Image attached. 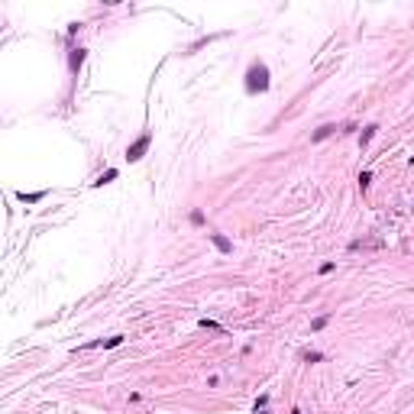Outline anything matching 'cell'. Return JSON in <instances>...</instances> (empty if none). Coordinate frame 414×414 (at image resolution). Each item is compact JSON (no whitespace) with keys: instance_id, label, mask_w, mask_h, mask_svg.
Here are the masks:
<instances>
[{"instance_id":"2","label":"cell","mask_w":414,"mask_h":414,"mask_svg":"<svg viewBox=\"0 0 414 414\" xmlns=\"http://www.w3.org/2000/svg\"><path fill=\"white\" fill-rule=\"evenodd\" d=\"M149 146H152V133H142L139 139L133 142V146L126 149V162H139V159L149 152Z\"/></svg>"},{"instance_id":"7","label":"cell","mask_w":414,"mask_h":414,"mask_svg":"<svg viewBox=\"0 0 414 414\" xmlns=\"http://www.w3.org/2000/svg\"><path fill=\"white\" fill-rule=\"evenodd\" d=\"M375 130H379V126H375V123H369V126H366V130H362V136H359V146H362V149H366V146H369V142H372V136H375Z\"/></svg>"},{"instance_id":"4","label":"cell","mask_w":414,"mask_h":414,"mask_svg":"<svg viewBox=\"0 0 414 414\" xmlns=\"http://www.w3.org/2000/svg\"><path fill=\"white\" fill-rule=\"evenodd\" d=\"M81 65H84V49H71V55H68V68H71V71H78Z\"/></svg>"},{"instance_id":"15","label":"cell","mask_w":414,"mask_h":414,"mask_svg":"<svg viewBox=\"0 0 414 414\" xmlns=\"http://www.w3.org/2000/svg\"><path fill=\"white\" fill-rule=\"evenodd\" d=\"M411 165H414V156H411Z\"/></svg>"},{"instance_id":"13","label":"cell","mask_w":414,"mask_h":414,"mask_svg":"<svg viewBox=\"0 0 414 414\" xmlns=\"http://www.w3.org/2000/svg\"><path fill=\"white\" fill-rule=\"evenodd\" d=\"M191 223H194V227H201V223H204V214H201V211H191Z\"/></svg>"},{"instance_id":"14","label":"cell","mask_w":414,"mask_h":414,"mask_svg":"<svg viewBox=\"0 0 414 414\" xmlns=\"http://www.w3.org/2000/svg\"><path fill=\"white\" fill-rule=\"evenodd\" d=\"M266 405H269V395H259V401H256V411H266Z\"/></svg>"},{"instance_id":"6","label":"cell","mask_w":414,"mask_h":414,"mask_svg":"<svg viewBox=\"0 0 414 414\" xmlns=\"http://www.w3.org/2000/svg\"><path fill=\"white\" fill-rule=\"evenodd\" d=\"M16 197H20V201H26V204H39L42 197H46V191H29V194H26V191H20Z\"/></svg>"},{"instance_id":"9","label":"cell","mask_w":414,"mask_h":414,"mask_svg":"<svg viewBox=\"0 0 414 414\" xmlns=\"http://www.w3.org/2000/svg\"><path fill=\"white\" fill-rule=\"evenodd\" d=\"M113 178H117V168H107V172H104L101 178L94 181V185H97V188H101V185H110V181H113Z\"/></svg>"},{"instance_id":"3","label":"cell","mask_w":414,"mask_h":414,"mask_svg":"<svg viewBox=\"0 0 414 414\" xmlns=\"http://www.w3.org/2000/svg\"><path fill=\"white\" fill-rule=\"evenodd\" d=\"M207 240H211V243H214V246H217L220 252H233V243H230V240H227V236H223V233H207Z\"/></svg>"},{"instance_id":"8","label":"cell","mask_w":414,"mask_h":414,"mask_svg":"<svg viewBox=\"0 0 414 414\" xmlns=\"http://www.w3.org/2000/svg\"><path fill=\"white\" fill-rule=\"evenodd\" d=\"M330 133H336V126H330V123H327V126H321V130H317V133L311 136V142H321V139H327Z\"/></svg>"},{"instance_id":"10","label":"cell","mask_w":414,"mask_h":414,"mask_svg":"<svg viewBox=\"0 0 414 414\" xmlns=\"http://www.w3.org/2000/svg\"><path fill=\"white\" fill-rule=\"evenodd\" d=\"M327 321H330L327 314H321V317H317V321L311 324V330H314V333H317V330H324V327H327Z\"/></svg>"},{"instance_id":"5","label":"cell","mask_w":414,"mask_h":414,"mask_svg":"<svg viewBox=\"0 0 414 414\" xmlns=\"http://www.w3.org/2000/svg\"><path fill=\"white\" fill-rule=\"evenodd\" d=\"M126 336H110V340H97V343H87V350H94V346H104V350H113V346H120Z\"/></svg>"},{"instance_id":"11","label":"cell","mask_w":414,"mask_h":414,"mask_svg":"<svg viewBox=\"0 0 414 414\" xmlns=\"http://www.w3.org/2000/svg\"><path fill=\"white\" fill-rule=\"evenodd\" d=\"M369 185H372V172H362L359 175V188H362V191H369Z\"/></svg>"},{"instance_id":"12","label":"cell","mask_w":414,"mask_h":414,"mask_svg":"<svg viewBox=\"0 0 414 414\" xmlns=\"http://www.w3.org/2000/svg\"><path fill=\"white\" fill-rule=\"evenodd\" d=\"M304 359H307V362H321L324 353H317V350H314V353H304Z\"/></svg>"},{"instance_id":"1","label":"cell","mask_w":414,"mask_h":414,"mask_svg":"<svg viewBox=\"0 0 414 414\" xmlns=\"http://www.w3.org/2000/svg\"><path fill=\"white\" fill-rule=\"evenodd\" d=\"M246 91L249 94H266L269 91V68L262 62H252L246 71Z\"/></svg>"}]
</instances>
